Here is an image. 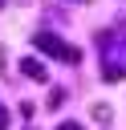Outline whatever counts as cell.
<instances>
[{
	"mask_svg": "<svg viewBox=\"0 0 126 130\" xmlns=\"http://www.w3.org/2000/svg\"><path fill=\"white\" fill-rule=\"evenodd\" d=\"M37 49H45V53H53V57H65V61H77V57H81L77 49L61 45V41H57V37H49V32H37Z\"/></svg>",
	"mask_w": 126,
	"mask_h": 130,
	"instance_id": "cell-1",
	"label": "cell"
},
{
	"mask_svg": "<svg viewBox=\"0 0 126 130\" xmlns=\"http://www.w3.org/2000/svg\"><path fill=\"white\" fill-rule=\"evenodd\" d=\"M24 73H28L33 81H45V69H41V61H24Z\"/></svg>",
	"mask_w": 126,
	"mask_h": 130,
	"instance_id": "cell-2",
	"label": "cell"
},
{
	"mask_svg": "<svg viewBox=\"0 0 126 130\" xmlns=\"http://www.w3.org/2000/svg\"><path fill=\"white\" fill-rule=\"evenodd\" d=\"M57 130H81V126H77V122H61Z\"/></svg>",
	"mask_w": 126,
	"mask_h": 130,
	"instance_id": "cell-3",
	"label": "cell"
},
{
	"mask_svg": "<svg viewBox=\"0 0 126 130\" xmlns=\"http://www.w3.org/2000/svg\"><path fill=\"white\" fill-rule=\"evenodd\" d=\"M4 126H8V114H4V110H0V130H4Z\"/></svg>",
	"mask_w": 126,
	"mask_h": 130,
	"instance_id": "cell-4",
	"label": "cell"
}]
</instances>
